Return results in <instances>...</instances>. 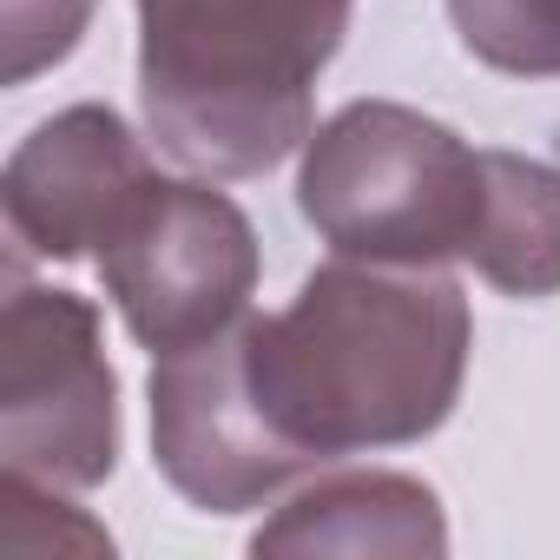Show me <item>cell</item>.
Instances as JSON below:
<instances>
[{"label": "cell", "instance_id": "obj_9", "mask_svg": "<svg viewBox=\"0 0 560 560\" xmlns=\"http://www.w3.org/2000/svg\"><path fill=\"white\" fill-rule=\"evenodd\" d=\"M468 264L501 298L560 291V165L488 145V218Z\"/></svg>", "mask_w": 560, "mask_h": 560}, {"label": "cell", "instance_id": "obj_11", "mask_svg": "<svg viewBox=\"0 0 560 560\" xmlns=\"http://www.w3.org/2000/svg\"><path fill=\"white\" fill-rule=\"evenodd\" d=\"M0 553L14 560H47V553H113V534L100 521H86L80 508L60 501V488L47 481H27V475H8L0 488Z\"/></svg>", "mask_w": 560, "mask_h": 560}, {"label": "cell", "instance_id": "obj_1", "mask_svg": "<svg viewBox=\"0 0 560 560\" xmlns=\"http://www.w3.org/2000/svg\"><path fill=\"white\" fill-rule=\"evenodd\" d=\"M475 317L455 277L330 257L270 317L237 324L244 389L304 475L435 435L468 376Z\"/></svg>", "mask_w": 560, "mask_h": 560}, {"label": "cell", "instance_id": "obj_4", "mask_svg": "<svg viewBox=\"0 0 560 560\" xmlns=\"http://www.w3.org/2000/svg\"><path fill=\"white\" fill-rule=\"evenodd\" d=\"M0 455L8 475L86 494L119 462V376L100 343V311L80 291L8 270L0 311Z\"/></svg>", "mask_w": 560, "mask_h": 560}, {"label": "cell", "instance_id": "obj_3", "mask_svg": "<svg viewBox=\"0 0 560 560\" xmlns=\"http://www.w3.org/2000/svg\"><path fill=\"white\" fill-rule=\"evenodd\" d=\"M298 211L337 257L468 264L488 218V145L402 100H350L304 145Z\"/></svg>", "mask_w": 560, "mask_h": 560}, {"label": "cell", "instance_id": "obj_8", "mask_svg": "<svg viewBox=\"0 0 560 560\" xmlns=\"http://www.w3.org/2000/svg\"><path fill=\"white\" fill-rule=\"evenodd\" d=\"M448 547V521L435 488H422L416 475H330L311 481L304 494H291L257 534L250 553H396V560H422Z\"/></svg>", "mask_w": 560, "mask_h": 560}, {"label": "cell", "instance_id": "obj_12", "mask_svg": "<svg viewBox=\"0 0 560 560\" xmlns=\"http://www.w3.org/2000/svg\"><path fill=\"white\" fill-rule=\"evenodd\" d=\"M86 21H93V0H0V47H8L0 80L27 86L34 73L60 67L80 47Z\"/></svg>", "mask_w": 560, "mask_h": 560}, {"label": "cell", "instance_id": "obj_6", "mask_svg": "<svg viewBox=\"0 0 560 560\" xmlns=\"http://www.w3.org/2000/svg\"><path fill=\"white\" fill-rule=\"evenodd\" d=\"M152 462L198 514H244L304 481L244 389L237 324L152 357Z\"/></svg>", "mask_w": 560, "mask_h": 560}, {"label": "cell", "instance_id": "obj_5", "mask_svg": "<svg viewBox=\"0 0 560 560\" xmlns=\"http://www.w3.org/2000/svg\"><path fill=\"white\" fill-rule=\"evenodd\" d=\"M93 264L126 330L165 357L250 317L257 231L218 191V178H152Z\"/></svg>", "mask_w": 560, "mask_h": 560}, {"label": "cell", "instance_id": "obj_7", "mask_svg": "<svg viewBox=\"0 0 560 560\" xmlns=\"http://www.w3.org/2000/svg\"><path fill=\"white\" fill-rule=\"evenodd\" d=\"M159 178L145 139L113 113V106H67L40 119L0 178V205H8V231L21 250L73 264L100 257V244L119 231L132 198Z\"/></svg>", "mask_w": 560, "mask_h": 560}, {"label": "cell", "instance_id": "obj_2", "mask_svg": "<svg viewBox=\"0 0 560 560\" xmlns=\"http://www.w3.org/2000/svg\"><path fill=\"white\" fill-rule=\"evenodd\" d=\"M350 0H139L145 139L198 178H264L317 132Z\"/></svg>", "mask_w": 560, "mask_h": 560}, {"label": "cell", "instance_id": "obj_10", "mask_svg": "<svg viewBox=\"0 0 560 560\" xmlns=\"http://www.w3.org/2000/svg\"><path fill=\"white\" fill-rule=\"evenodd\" d=\"M468 60L508 80H560V0H448Z\"/></svg>", "mask_w": 560, "mask_h": 560}]
</instances>
